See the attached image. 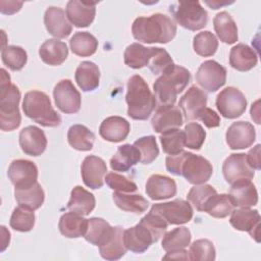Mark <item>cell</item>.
Returning a JSON list of instances; mask_svg holds the SVG:
<instances>
[{"label":"cell","instance_id":"7402d4cb","mask_svg":"<svg viewBox=\"0 0 261 261\" xmlns=\"http://www.w3.org/2000/svg\"><path fill=\"white\" fill-rule=\"evenodd\" d=\"M207 105V95L197 86H191L178 102L187 121L198 119L201 110Z\"/></svg>","mask_w":261,"mask_h":261},{"label":"cell","instance_id":"52a82bcc","mask_svg":"<svg viewBox=\"0 0 261 261\" xmlns=\"http://www.w3.org/2000/svg\"><path fill=\"white\" fill-rule=\"evenodd\" d=\"M179 172L188 182L192 185H201L210 179L213 173V167L209 160L203 156L185 151Z\"/></svg>","mask_w":261,"mask_h":261},{"label":"cell","instance_id":"836d02e7","mask_svg":"<svg viewBox=\"0 0 261 261\" xmlns=\"http://www.w3.org/2000/svg\"><path fill=\"white\" fill-rule=\"evenodd\" d=\"M75 82L84 92H91L98 88L100 83V70L92 61H83L75 70Z\"/></svg>","mask_w":261,"mask_h":261},{"label":"cell","instance_id":"1f68e13d","mask_svg":"<svg viewBox=\"0 0 261 261\" xmlns=\"http://www.w3.org/2000/svg\"><path fill=\"white\" fill-rule=\"evenodd\" d=\"M14 197L19 206L35 211L43 205L45 193L37 181L27 188H14Z\"/></svg>","mask_w":261,"mask_h":261},{"label":"cell","instance_id":"e0dca14e","mask_svg":"<svg viewBox=\"0 0 261 261\" xmlns=\"http://www.w3.org/2000/svg\"><path fill=\"white\" fill-rule=\"evenodd\" d=\"M106 172L107 166L105 161L95 155L87 156L81 166V173L84 184L93 190L102 188Z\"/></svg>","mask_w":261,"mask_h":261},{"label":"cell","instance_id":"2e32d148","mask_svg":"<svg viewBox=\"0 0 261 261\" xmlns=\"http://www.w3.org/2000/svg\"><path fill=\"white\" fill-rule=\"evenodd\" d=\"M182 123V113L180 112L179 108L174 105L158 106L151 119L153 129L159 134L170 129L179 128Z\"/></svg>","mask_w":261,"mask_h":261},{"label":"cell","instance_id":"b9f144b4","mask_svg":"<svg viewBox=\"0 0 261 261\" xmlns=\"http://www.w3.org/2000/svg\"><path fill=\"white\" fill-rule=\"evenodd\" d=\"M1 59L4 65L13 71L20 70L24 67L28 61V54L20 46L9 45L3 47L1 52Z\"/></svg>","mask_w":261,"mask_h":261},{"label":"cell","instance_id":"6da1fadb","mask_svg":"<svg viewBox=\"0 0 261 261\" xmlns=\"http://www.w3.org/2000/svg\"><path fill=\"white\" fill-rule=\"evenodd\" d=\"M132 33L134 38L142 43L166 44L175 37L176 24L167 15L155 13L137 17L133 22Z\"/></svg>","mask_w":261,"mask_h":261},{"label":"cell","instance_id":"ab89813d","mask_svg":"<svg viewBox=\"0 0 261 261\" xmlns=\"http://www.w3.org/2000/svg\"><path fill=\"white\" fill-rule=\"evenodd\" d=\"M192 234L188 227L179 226L165 232L162 239V248L166 252L185 249L191 243Z\"/></svg>","mask_w":261,"mask_h":261},{"label":"cell","instance_id":"7a4b0ae2","mask_svg":"<svg viewBox=\"0 0 261 261\" xmlns=\"http://www.w3.org/2000/svg\"><path fill=\"white\" fill-rule=\"evenodd\" d=\"M126 90L127 115L136 120L148 119L157 101L146 81L141 75L135 74L127 81Z\"/></svg>","mask_w":261,"mask_h":261},{"label":"cell","instance_id":"5b68a950","mask_svg":"<svg viewBox=\"0 0 261 261\" xmlns=\"http://www.w3.org/2000/svg\"><path fill=\"white\" fill-rule=\"evenodd\" d=\"M22 110L33 121L46 127L60 125L61 117L52 107L49 96L38 90H32L24 94Z\"/></svg>","mask_w":261,"mask_h":261},{"label":"cell","instance_id":"4fadbf2b","mask_svg":"<svg viewBox=\"0 0 261 261\" xmlns=\"http://www.w3.org/2000/svg\"><path fill=\"white\" fill-rule=\"evenodd\" d=\"M229 223L233 228L241 231H247L256 242L259 240L260 228V214L258 210L250 209V207H241L234 209L230 213Z\"/></svg>","mask_w":261,"mask_h":261},{"label":"cell","instance_id":"8d00e7d4","mask_svg":"<svg viewBox=\"0 0 261 261\" xmlns=\"http://www.w3.org/2000/svg\"><path fill=\"white\" fill-rule=\"evenodd\" d=\"M68 144L79 151H90L93 148L95 135L86 125L73 124L67 132Z\"/></svg>","mask_w":261,"mask_h":261},{"label":"cell","instance_id":"9a60e30c","mask_svg":"<svg viewBox=\"0 0 261 261\" xmlns=\"http://www.w3.org/2000/svg\"><path fill=\"white\" fill-rule=\"evenodd\" d=\"M226 144L231 150L246 149L256 140V130L248 121H236L231 123L225 134Z\"/></svg>","mask_w":261,"mask_h":261},{"label":"cell","instance_id":"f546056e","mask_svg":"<svg viewBox=\"0 0 261 261\" xmlns=\"http://www.w3.org/2000/svg\"><path fill=\"white\" fill-rule=\"evenodd\" d=\"M141 160V154L136 146L124 144L119 146L110 159V167L114 171L125 172Z\"/></svg>","mask_w":261,"mask_h":261},{"label":"cell","instance_id":"c3c4849f","mask_svg":"<svg viewBox=\"0 0 261 261\" xmlns=\"http://www.w3.org/2000/svg\"><path fill=\"white\" fill-rule=\"evenodd\" d=\"M216 193H217L216 190L211 185H207V184L195 185L189 191L187 195V199L198 211L202 212L203 207L207 202V200Z\"/></svg>","mask_w":261,"mask_h":261},{"label":"cell","instance_id":"83f0119b","mask_svg":"<svg viewBox=\"0 0 261 261\" xmlns=\"http://www.w3.org/2000/svg\"><path fill=\"white\" fill-rule=\"evenodd\" d=\"M258 55L250 46L240 43L233 46L229 52V64L239 71H248L256 66Z\"/></svg>","mask_w":261,"mask_h":261},{"label":"cell","instance_id":"681fc988","mask_svg":"<svg viewBox=\"0 0 261 261\" xmlns=\"http://www.w3.org/2000/svg\"><path fill=\"white\" fill-rule=\"evenodd\" d=\"M185 146L192 150H200L206 139V132L198 122H189L185 126Z\"/></svg>","mask_w":261,"mask_h":261},{"label":"cell","instance_id":"277c9868","mask_svg":"<svg viewBox=\"0 0 261 261\" xmlns=\"http://www.w3.org/2000/svg\"><path fill=\"white\" fill-rule=\"evenodd\" d=\"M191 81V72L180 65L173 64L159 76L154 85L156 101L160 105H173L176 97Z\"/></svg>","mask_w":261,"mask_h":261},{"label":"cell","instance_id":"7bdbcfd3","mask_svg":"<svg viewBox=\"0 0 261 261\" xmlns=\"http://www.w3.org/2000/svg\"><path fill=\"white\" fill-rule=\"evenodd\" d=\"M193 48L198 55L202 57H209L215 54L218 48V40L210 31H204L198 33L194 37Z\"/></svg>","mask_w":261,"mask_h":261},{"label":"cell","instance_id":"8992f818","mask_svg":"<svg viewBox=\"0 0 261 261\" xmlns=\"http://www.w3.org/2000/svg\"><path fill=\"white\" fill-rule=\"evenodd\" d=\"M169 10L174 20L187 30L199 31L207 24V11L199 1H179L171 5Z\"/></svg>","mask_w":261,"mask_h":261},{"label":"cell","instance_id":"d4e9b609","mask_svg":"<svg viewBox=\"0 0 261 261\" xmlns=\"http://www.w3.org/2000/svg\"><path fill=\"white\" fill-rule=\"evenodd\" d=\"M229 198L234 207H252L258 203V193L251 179H243L230 185Z\"/></svg>","mask_w":261,"mask_h":261},{"label":"cell","instance_id":"603a6c76","mask_svg":"<svg viewBox=\"0 0 261 261\" xmlns=\"http://www.w3.org/2000/svg\"><path fill=\"white\" fill-rule=\"evenodd\" d=\"M130 130L129 122L121 116H109L105 118L99 127V135L105 141L119 143L126 139Z\"/></svg>","mask_w":261,"mask_h":261},{"label":"cell","instance_id":"ac0fdd59","mask_svg":"<svg viewBox=\"0 0 261 261\" xmlns=\"http://www.w3.org/2000/svg\"><path fill=\"white\" fill-rule=\"evenodd\" d=\"M18 142L22 152L30 156H40L47 147L45 133L36 125L23 127L19 133Z\"/></svg>","mask_w":261,"mask_h":261},{"label":"cell","instance_id":"3957f363","mask_svg":"<svg viewBox=\"0 0 261 261\" xmlns=\"http://www.w3.org/2000/svg\"><path fill=\"white\" fill-rule=\"evenodd\" d=\"M0 82V128L3 132L16 129L21 122L18 104L20 101L19 89L11 84L10 75L1 68Z\"/></svg>","mask_w":261,"mask_h":261},{"label":"cell","instance_id":"ffe728a7","mask_svg":"<svg viewBox=\"0 0 261 261\" xmlns=\"http://www.w3.org/2000/svg\"><path fill=\"white\" fill-rule=\"evenodd\" d=\"M97 2H86L70 0L66 4L65 13L71 24L76 28L89 27L96 14Z\"/></svg>","mask_w":261,"mask_h":261},{"label":"cell","instance_id":"ba28073f","mask_svg":"<svg viewBox=\"0 0 261 261\" xmlns=\"http://www.w3.org/2000/svg\"><path fill=\"white\" fill-rule=\"evenodd\" d=\"M215 104L223 117L234 119L244 114L248 102L243 92L238 88L226 87L217 95Z\"/></svg>","mask_w":261,"mask_h":261},{"label":"cell","instance_id":"f5cc1de1","mask_svg":"<svg viewBox=\"0 0 261 261\" xmlns=\"http://www.w3.org/2000/svg\"><path fill=\"white\" fill-rule=\"evenodd\" d=\"M260 144H257L254 148H252L247 154V161L253 169H260Z\"/></svg>","mask_w":261,"mask_h":261},{"label":"cell","instance_id":"d590c367","mask_svg":"<svg viewBox=\"0 0 261 261\" xmlns=\"http://www.w3.org/2000/svg\"><path fill=\"white\" fill-rule=\"evenodd\" d=\"M112 199L116 206L125 212L141 214L149 207V202L142 195L138 194L114 192Z\"/></svg>","mask_w":261,"mask_h":261},{"label":"cell","instance_id":"cb8c5ba5","mask_svg":"<svg viewBox=\"0 0 261 261\" xmlns=\"http://www.w3.org/2000/svg\"><path fill=\"white\" fill-rule=\"evenodd\" d=\"M146 194L152 200L169 199L176 194V184L169 176L152 174L146 182Z\"/></svg>","mask_w":261,"mask_h":261},{"label":"cell","instance_id":"30bf717a","mask_svg":"<svg viewBox=\"0 0 261 261\" xmlns=\"http://www.w3.org/2000/svg\"><path fill=\"white\" fill-rule=\"evenodd\" d=\"M226 68L215 60H206L196 72V82L208 92H216L226 83Z\"/></svg>","mask_w":261,"mask_h":261},{"label":"cell","instance_id":"f6af8a7d","mask_svg":"<svg viewBox=\"0 0 261 261\" xmlns=\"http://www.w3.org/2000/svg\"><path fill=\"white\" fill-rule=\"evenodd\" d=\"M159 139L163 152L168 155L179 153L185 148V132L179 128L164 132Z\"/></svg>","mask_w":261,"mask_h":261},{"label":"cell","instance_id":"484cf974","mask_svg":"<svg viewBox=\"0 0 261 261\" xmlns=\"http://www.w3.org/2000/svg\"><path fill=\"white\" fill-rule=\"evenodd\" d=\"M123 231L121 226H112V229L106 240L99 246V252L102 258L106 260H118L125 253L126 248L123 242Z\"/></svg>","mask_w":261,"mask_h":261},{"label":"cell","instance_id":"f907efd6","mask_svg":"<svg viewBox=\"0 0 261 261\" xmlns=\"http://www.w3.org/2000/svg\"><path fill=\"white\" fill-rule=\"evenodd\" d=\"M106 185L115 192H123V193H134L138 190L137 185L128 179L127 177L116 173V172H109L106 174L104 178Z\"/></svg>","mask_w":261,"mask_h":261},{"label":"cell","instance_id":"9f6ffc18","mask_svg":"<svg viewBox=\"0 0 261 261\" xmlns=\"http://www.w3.org/2000/svg\"><path fill=\"white\" fill-rule=\"evenodd\" d=\"M232 2H219V1H212V2H209V1H206V4L209 5L212 9H218L219 6H222V5H227V4H230Z\"/></svg>","mask_w":261,"mask_h":261},{"label":"cell","instance_id":"60d3db41","mask_svg":"<svg viewBox=\"0 0 261 261\" xmlns=\"http://www.w3.org/2000/svg\"><path fill=\"white\" fill-rule=\"evenodd\" d=\"M112 226L103 218L92 217L88 219V227L84 238L94 246H100L108 237Z\"/></svg>","mask_w":261,"mask_h":261},{"label":"cell","instance_id":"4dcf8cb0","mask_svg":"<svg viewBox=\"0 0 261 261\" xmlns=\"http://www.w3.org/2000/svg\"><path fill=\"white\" fill-rule=\"evenodd\" d=\"M88 227V219L75 212L64 213L58 222V228L61 234L69 239L84 237Z\"/></svg>","mask_w":261,"mask_h":261},{"label":"cell","instance_id":"44dd1931","mask_svg":"<svg viewBox=\"0 0 261 261\" xmlns=\"http://www.w3.org/2000/svg\"><path fill=\"white\" fill-rule=\"evenodd\" d=\"M44 23L48 33L56 39L67 38L72 32L71 23L67 19L64 10L60 7H48L44 14Z\"/></svg>","mask_w":261,"mask_h":261},{"label":"cell","instance_id":"d6986e66","mask_svg":"<svg viewBox=\"0 0 261 261\" xmlns=\"http://www.w3.org/2000/svg\"><path fill=\"white\" fill-rule=\"evenodd\" d=\"M123 242L125 248L134 253H144L153 243H156L151 230L141 221L135 226L124 229Z\"/></svg>","mask_w":261,"mask_h":261},{"label":"cell","instance_id":"db71d44e","mask_svg":"<svg viewBox=\"0 0 261 261\" xmlns=\"http://www.w3.org/2000/svg\"><path fill=\"white\" fill-rule=\"evenodd\" d=\"M163 259H184V260H187V259H189L188 251H186L185 249H180V250L166 252V255L163 257Z\"/></svg>","mask_w":261,"mask_h":261},{"label":"cell","instance_id":"5bb4252c","mask_svg":"<svg viewBox=\"0 0 261 261\" xmlns=\"http://www.w3.org/2000/svg\"><path fill=\"white\" fill-rule=\"evenodd\" d=\"M7 176L14 188H27L38 181V168L33 161L16 159L10 163Z\"/></svg>","mask_w":261,"mask_h":261},{"label":"cell","instance_id":"4316f807","mask_svg":"<svg viewBox=\"0 0 261 261\" xmlns=\"http://www.w3.org/2000/svg\"><path fill=\"white\" fill-rule=\"evenodd\" d=\"M157 51V47H145L139 43L128 45L123 53L124 63L134 69L148 66Z\"/></svg>","mask_w":261,"mask_h":261},{"label":"cell","instance_id":"ee69618b","mask_svg":"<svg viewBox=\"0 0 261 261\" xmlns=\"http://www.w3.org/2000/svg\"><path fill=\"white\" fill-rule=\"evenodd\" d=\"M35 213L33 210L19 206L13 209V212L10 216L9 225L16 231L28 232L32 230L35 225Z\"/></svg>","mask_w":261,"mask_h":261},{"label":"cell","instance_id":"f1b7e54d","mask_svg":"<svg viewBox=\"0 0 261 261\" xmlns=\"http://www.w3.org/2000/svg\"><path fill=\"white\" fill-rule=\"evenodd\" d=\"M42 61L48 65L57 66L62 64L68 56L67 45L57 39L46 40L39 49Z\"/></svg>","mask_w":261,"mask_h":261},{"label":"cell","instance_id":"816d5d0a","mask_svg":"<svg viewBox=\"0 0 261 261\" xmlns=\"http://www.w3.org/2000/svg\"><path fill=\"white\" fill-rule=\"evenodd\" d=\"M198 119L201 120L208 128L217 127L220 124L219 115L211 108L204 107L198 115Z\"/></svg>","mask_w":261,"mask_h":261},{"label":"cell","instance_id":"8fae6325","mask_svg":"<svg viewBox=\"0 0 261 261\" xmlns=\"http://www.w3.org/2000/svg\"><path fill=\"white\" fill-rule=\"evenodd\" d=\"M53 97L57 108L66 114H73L80 111L82 97L70 80H61L53 90Z\"/></svg>","mask_w":261,"mask_h":261},{"label":"cell","instance_id":"74e56055","mask_svg":"<svg viewBox=\"0 0 261 261\" xmlns=\"http://www.w3.org/2000/svg\"><path fill=\"white\" fill-rule=\"evenodd\" d=\"M69 46L73 54L81 57H88L96 53L98 40L89 32H76L70 38Z\"/></svg>","mask_w":261,"mask_h":261},{"label":"cell","instance_id":"bcb514c9","mask_svg":"<svg viewBox=\"0 0 261 261\" xmlns=\"http://www.w3.org/2000/svg\"><path fill=\"white\" fill-rule=\"evenodd\" d=\"M188 256L193 261H213L216 257V251L212 242L207 239H200L190 246Z\"/></svg>","mask_w":261,"mask_h":261},{"label":"cell","instance_id":"e575fe53","mask_svg":"<svg viewBox=\"0 0 261 261\" xmlns=\"http://www.w3.org/2000/svg\"><path fill=\"white\" fill-rule=\"evenodd\" d=\"M213 27L221 42L233 44L238 41V27L228 12H218L213 18Z\"/></svg>","mask_w":261,"mask_h":261},{"label":"cell","instance_id":"11a10c76","mask_svg":"<svg viewBox=\"0 0 261 261\" xmlns=\"http://www.w3.org/2000/svg\"><path fill=\"white\" fill-rule=\"evenodd\" d=\"M258 104H259V100H257L254 104H252L250 113H251L252 119H254L256 121V123L259 124L260 121H259V118H258V115H259V106H258Z\"/></svg>","mask_w":261,"mask_h":261},{"label":"cell","instance_id":"d6a6232c","mask_svg":"<svg viewBox=\"0 0 261 261\" xmlns=\"http://www.w3.org/2000/svg\"><path fill=\"white\" fill-rule=\"evenodd\" d=\"M96 206L95 196L81 186L74 187L70 192V199L67 203L69 211L81 215H89Z\"/></svg>","mask_w":261,"mask_h":261},{"label":"cell","instance_id":"7dc6e473","mask_svg":"<svg viewBox=\"0 0 261 261\" xmlns=\"http://www.w3.org/2000/svg\"><path fill=\"white\" fill-rule=\"evenodd\" d=\"M134 146L139 150L141 154L140 162L143 164L152 163L159 155V148L154 136L142 137L135 141Z\"/></svg>","mask_w":261,"mask_h":261},{"label":"cell","instance_id":"f35d334b","mask_svg":"<svg viewBox=\"0 0 261 261\" xmlns=\"http://www.w3.org/2000/svg\"><path fill=\"white\" fill-rule=\"evenodd\" d=\"M233 207L228 194L216 193L207 200L202 212H207L210 216L215 218H224L231 213Z\"/></svg>","mask_w":261,"mask_h":261},{"label":"cell","instance_id":"9c48e42d","mask_svg":"<svg viewBox=\"0 0 261 261\" xmlns=\"http://www.w3.org/2000/svg\"><path fill=\"white\" fill-rule=\"evenodd\" d=\"M150 211L160 215L168 224H185L193 217V208L191 204L182 199L153 204Z\"/></svg>","mask_w":261,"mask_h":261},{"label":"cell","instance_id":"7c38bea8","mask_svg":"<svg viewBox=\"0 0 261 261\" xmlns=\"http://www.w3.org/2000/svg\"><path fill=\"white\" fill-rule=\"evenodd\" d=\"M254 170L248 163L246 154L244 153L230 154L222 164L224 179L229 185L243 179H253L255 175Z\"/></svg>","mask_w":261,"mask_h":261}]
</instances>
